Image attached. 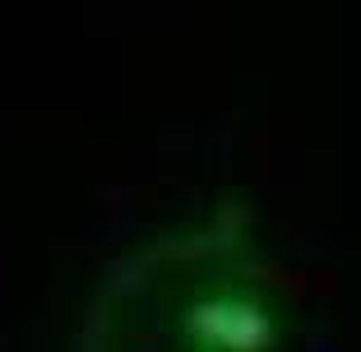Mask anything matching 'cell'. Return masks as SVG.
<instances>
[{
  "mask_svg": "<svg viewBox=\"0 0 361 352\" xmlns=\"http://www.w3.org/2000/svg\"><path fill=\"white\" fill-rule=\"evenodd\" d=\"M264 310L232 250L185 236L149 241L97 278L70 352H255Z\"/></svg>",
  "mask_w": 361,
  "mask_h": 352,
  "instance_id": "cell-1",
  "label": "cell"
}]
</instances>
